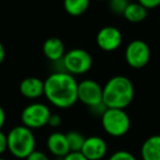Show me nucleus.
I'll return each instance as SVG.
<instances>
[{"instance_id":"2","label":"nucleus","mask_w":160,"mask_h":160,"mask_svg":"<svg viewBox=\"0 0 160 160\" xmlns=\"http://www.w3.org/2000/svg\"><path fill=\"white\" fill-rule=\"evenodd\" d=\"M135 88L126 76H113L103 86V104L108 109L125 110L134 100Z\"/></svg>"},{"instance_id":"19","label":"nucleus","mask_w":160,"mask_h":160,"mask_svg":"<svg viewBox=\"0 0 160 160\" xmlns=\"http://www.w3.org/2000/svg\"><path fill=\"white\" fill-rule=\"evenodd\" d=\"M108 160H137V158L128 150H118L112 153Z\"/></svg>"},{"instance_id":"22","label":"nucleus","mask_w":160,"mask_h":160,"mask_svg":"<svg viewBox=\"0 0 160 160\" xmlns=\"http://www.w3.org/2000/svg\"><path fill=\"white\" fill-rule=\"evenodd\" d=\"M8 150V138L7 134L0 131V156L3 155Z\"/></svg>"},{"instance_id":"21","label":"nucleus","mask_w":160,"mask_h":160,"mask_svg":"<svg viewBox=\"0 0 160 160\" xmlns=\"http://www.w3.org/2000/svg\"><path fill=\"white\" fill-rule=\"evenodd\" d=\"M25 160H49L47 155L45 152H43L42 150H34L33 152H31L27 157Z\"/></svg>"},{"instance_id":"7","label":"nucleus","mask_w":160,"mask_h":160,"mask_svg":"<svg viewBox=\"0 0 160 160\" xmlns=\"http://www.w3.org/2000/svg\"><path fill=\"white\" fill-rule=\"evenodd\" d=\"M78 101L90 110L103 104V87L92 79L80 81L78 82Z\"/></svg>"},{"instance_id":"27","label":"nucleus","mask_w":160,"mask_h":160,"mask_svg":"<svg viewBox=\"0 0 160 160\" xmlns=\"http://www.w3.org/2000/svg\"><path fill=\"white\" fill-rule=\"evenodd\" d=\"M0 160H8V159H6V158H2V157H0Z\"/></svg>"},{"instance_id":"28","label":"nucleus","mask_w":160,"mask_h":160,"mask_svg":"<svg viewBox=\"0 0 160 160\" xmlns=\"http://www.w3.org/2000/svg\"><path fill=\"white\" fill-rule=\"evenodd\" d=\"M96 1H109V0H96Z\"/></svg>"},{"instance_id":"25","label":"nucleus","mask_w":160,"mask_h":160,"mask_svg":"<svg viewBox=\"0 0 160 160\" xmlns=\"http://www.w3.org/2000/svg\"><path fill=\"white\" fill-rule=\"evenodd\" d=\"M5 123H6V112L3 110V108L0 105V131L5 126Z\"/></svg>"},{"instance_id":"14","label":"nucleus","mask_w":160,"mask_h":160,"mask_svg":"<svg viewBox=\"0 0 160 160\" xmlns=\"http://www.w3.org/2000/svg\"><path fill=\"white\" fill-rule=\"evenodd\" d=\"M142 160H160V135L149 136L140 147Z\"/></svg>"},{"instance_id":"18","label":"nucleus","mask_w":160,"mask_h":160,"mask_svg":"<svg viewBox=\"0 0 160 160\" xmlns=\"http://www.w3.org/2000/svg\"><path fill=\"white\" fill-rule=\"evenodd\" d=\"M129 2V0H109V7L113 13L123 16Z\"/></svg>"},{"instance_id":"1","label":"nucleus","mask_w":160,"mask_h":160,"mask_svg":"<svg viewBox=\"0 0 160 160\" xmlns=\"http://www.w3.org/2000/svg\"><path fill=\"white\" fill-rule=\"evenodd\" d=\"M44 96L58 109H69L78 101V81L66 71H55L44 81Z\"/></svg>"},{"instance_id":"17","label":"nucleus","mask_w":160,"mask_h":160,"mask_svg":"<svg viewBox=\"0 0 160 160\" xmlns=\"http://www.w3.org/2000/svg\"><path fill=\"white\" fill-rule=\"evenodd\" d=\"M67 140H68L69 149L73 152H79L81 151V148L83 146L86 137L81 133L77 131H70L66 134Z\"/></svg>"},{"instance_id":"15","label":"nucleus","mask_w":160,"mask_h":160,"mask_svg":"<svg viewBox=\"0 0 160 160\" xmlns=\"http://www.w3.org/2000/svg\"><path fill=\"white\" fill-rule=\"evenodd\" d=\"M148 16V10L142 6L139 2H129L127 8L125 9L123 17L131 23H139L144 21Z\"/></svg>"},{"instance_id":"8","label":"nucleus","mask_w":160,"mask_h":160,"mask_svg":"<svg viewBox=\"0 0 160 160\" xmlns=\"http://www.w3.org/2000/svg\"><path fill=\"white\" fill-rule=\"evenodd\" d=\"M125 60L134 69H142L150 60V48L145 41L134 40L125 48Z\"/></svg>"},{"instance_id":"23","label":"nucleus","mask_w":160,"mask_h":160,"mask_svg":"<svg viewBox=\"0 0 160 160\" xmlns=\"http://www.w3.org/2000/svg\"><path fill=\"white\" fill-rule=\"evenodd\" d=\"M62 124V118H60L59 114H51L49 116V120H48V126L53 127V128H57L58 126H60Z\"/></svg>"},{"instance_id":"13","label":"nucleus","mask_w":160,"mask_h":160,"mask_svg":"<svg viewBox=\"0 0 160 160\" xmlns=\"http://www.w3.org/2000/svg\"><path fill=\"white\" fill-rule=\"evenodd\" d=\"M42 51L44 56L51 62H59L62 59L65 53V45L58 38H48L43 43Z\"/></svg>"},{"instance_id":"26","label":"nucleus","mask_w":160,"mask_h":160,"mask_svg":"<svg viewBox=\"0 0 160 160\" xmlns=\"http://www.w3.org/2000/svg\"><path fill=\"white\" fill-rule=\"evenodd\" d=\"M5 57H6V49H5V46H3V44L1 43V41H0V65L3 62V60H5Z\"/></svg>"},{"instance_id":"3","label":"nucleus","mask_w":160,"mask_h":160,"mask_svg":"<svg viewBox=\"0 0 160 160\" xmlns=\"http://www.w3.org/2000/svg\"><path fill=\"white\" fill-rule=\"evenodd\" d=\"M8 150L18 159H27L31 152L35 150L36 139L32 129L24 125H18L10 129L7 134Z\"/></svg>"},{"instance_id":"12","label":"nucleus","mask_w":160,"mask_h":160,"mask_svg":"<svg viewBox=\"0 0 160 160\" xmlns=\"http://www.w3.org/2000/svg\"><path fill=\"white\" fill-rule=\"evenodd\" d=\"M46 146L49 152L56 157L64 158L70 152L66 134L60 132H53L52 134H49L46 140Z\"/></svg>"},{"instance_id":"16","label":"nucleus","mask_w":160,"mask_h":160,"mask_svg":"<svg viewBox=\"0 0 160 160\" xmlns=\"http://www.w3.org/2000/svg\"><path fill=\"white\" fill-rule=\"evenodd\" d=\"M91 0H64V9L69 16L80 17L88 10Z\"/></svg>"},{"instance_id":"10","label":"nucleus","mask_w":160,"mask_h":160,"mask_svg":"<svg viewBox=\"0 0 160 160\" xmlns=\"http://www.w3.org/2000/svg\"><path fill=\"white\" fill-rule=\"evenodd\" d=\"M80 152L88 160H101L108 153V144L100 136H89L85 139Z\"/></svg>"},{"instance_id":"5","label":"nucleus","mask_w":160,"mask_h":160,"mask_svg":"<svg viewBox=\"0 0 160 160\" xmlns=\"http://www.w3.org/2000/svg\"><path fill=\"white\" fill-rule=\"evenodd\" d=\"M62 62L65 71L72 76L87 73L93 64L90 53L82 48L69 49L65 53Z\"/></svg>"},{"instance_id":"24","label":"nucleus","mask_w":160,"mask_h":160,"mask_svg":"<svg viewBox=\"0 0 160 160\" xmlns=\"http://www.w3.org/2000/svg\"><path fill=\"white\" fill-rule=\"evenodd\" d=\"M62 160H88L82 153L80 152H73V151H70L68 155H66Z\"/></svg>"},{"instance_id":"20","label":"nucleus","mask_w":160,"mask_h":160,"mask_svg":"<svg viewBox=\"0 0 160 160\" xmlns=\"http://www.w3.org/2000/svg\"><path fill=\"white\" fill-rule=\"evenodd\" d=\"M142 6H144L147 10L156 9L160 6V0H137Z\"/></svg>"},{"instance_id":"4","label":"nucleus","mask_w":160,"mask_h":160,"mask_svg":"<svg viewBox=\"0 0 160 160\" xmlns=\"http://www.w3.org/2000/svg\"><path fill=\"white\" fill-rule=\"evenodd\" d=\"M101 125L111 137H123L131 128V118L125 110L107 108L101 115Z\"/></svg>"},{"instance_id":"11","label":"nucleus","mask_w":160,"mask_h":160,"mask_svg":"<svg viewBox=\"0 0 160 160\" xmlns=\"http://www.w3.org/2000/svg\"><path fill=\"white\" fill-rule=\"evenodd\" d=\"M19 90L25 99L35 100L44 96V81L38 77L24 78L20 82Z\"/></svg>"},{"instance_id":"6","label":"nucleus","mask_w":160,"mask_h":160,"mask_svg":"<svg viewBox=\"0 0 160 160\" xmlns=\"http://www.w3.org/2000/svg\"><path fill=\"white\" fill-rule=\"evenodd\" d=\"M52 112L46 104L41 102H34L27 105L21 112L22 125L30 129H38L48 124Z\"/></svg>"},{"instance_id":"9","label":"nucleus","mask_w":160,"mask_h":160,"mask_svg":"<svg viewBox=\"0 0 160 160\" xmlns=\"http://www.w3.org/2000/svg\"><path fill=\"white\" fill-rule=\"evenodd\" d=\"M97 45L104 52H114L122 45V32L113 25H105L97 34Z\"/></svg>"}]
</instances>
